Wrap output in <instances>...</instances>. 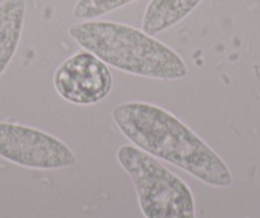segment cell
<instances>
[{"mask_svg":"<svg viewBox=\"0 0 260 218\" xmlns=\"http://www.w3.org/2000/svg\"><path fill=\"white\" fill-rule=\"evenodd\" d=\"M0 157L22 167L57 170L74 166L77 157L68 145L42 130L0 121Z\"/></svg>","mask_w":260,"mask_h":218,"instance_id":"4","label":"cell"},{"mask_svg":"<svg viewBox=\"0 0 260 218\" xmlns=\"http://www.w3.org/2000/svg\"><path fill=\"white\" fill-rule=\"evenodd\" d=\"M26 19V0H4L0 4V77L13 59Z\"/></svg>","mask_w":260,"mask_h":218,"instance_id":"6","label":"cell"},{"mask_svg":"<svg viewBox=\"0 0 260 218\" xmlns=\"http://www.w3.org/2000/svg\"><path fill=\"white\" fill-rule=\"evenodd\" d=\"M52 81L62 100L79 106L101 102L109 96L114 83L107 64L86 50L65 59L55 70Z\"/></svg>","mask_w":260,"mask_h":218,"instance_id":"5","label":"cell"},{"mask_svg":"<svg viewBox=\"0 0 260 218\" xmlns=\"http://www.w3.org/2000/svg\"><path fill=\"white\" fill-rule=\"evenodd\" d=\"M203 0H151L144 11L142 29L148 35L161 34L186 18Z\"/></svg>","mask_w":260,"mask_h":218,"instance_id":"7","label":"cell"},{"mask_svg":"<svg viewBox=\"0 0 260 218\" xmlns=\"http://www.w3.org/2000/svg\"><path fill=\"white\" fill-rule=\"evenodd\" d=\"M137 0H77L73 17L79 21H91L117 11Z\"/></svg>","mask_w":260,"mask_h":218,"instance_id":"8","label":"cell"},{"mask_svg":"<svg viewBox=\"0 0 260 218\" xmlns=\"http://www.w3.org/2000/svg\"><path fill=\"white\" fill-rule=\"evenodd\" d=\"M116 157L133 181L144 217L195 218L190 188L151 154L133 145H122Z\"/></svg>","mask_w":260,"mask_h":218,"instance_id":"3","label":"cell"},{"mask_svg":"<svg viewBox=\"0 0 260 218\" xmlns=\"http://www.w3.org/2000/svg\"><path fill=\"white\" fill-rule=\"evenodd\" d=\"M79 46L105 64L146 78L177 81L187 76L184 59L143 29L110 21H83L69 27Z\"/></svg>","mask_w":260,"mask_h":218,"instance_id":"2","label":"cell"},{"mask_svg":"<svg viewBox=\"0 0 260 218\" xmlns=\"http://www.w3.org/2000/svg\"><path fill=\"white\" fill-rule=\"evenodd\" d=\"M112 121L137 148L180 167L195 179L216 188L232 184L223 160L174 114L148 102L117 105Z\"/></svg>","mask_w":260,"mask_h":218,"instance_id":"1","label":"cell"}]
</instances>
